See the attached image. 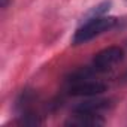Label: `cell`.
<instances>
[{
	"mask_svg": "<svg viewBox=\"0 0 127 127\" xmlns=\"http://www.w3.org/2000/svg\"><path fill=\"white\" fill-rule=\"evenodd\" d=\"M117 24V18L114 17H96V18H91V20H87L84 26H81L73 39H72V43L73 45H81V43H85L91 39H94L96 36L111 30L114 26Z\"/></svg>",
	"mask_w": 127,
	"mask_h": 127,
	"instance_id": "6da1fadb",
	"label": "cell"
},
{
	"mask_svg": "<svg viewBox=\"0 0 127 127\" xmlns=\"http://www.w3.org/2000/svg\"><path fill=\"white\" fill-rule=\"evenodd\" d=\"M123 49L120 46H109L102 51H99L94 58H93V67L96 72H106L112 66H115L117 63L123 60Z\"/></svg>",
	"mask_w": 127,
	"mask_h": 127,
	"instance_id": "7a4b0ae2",
	"label": "cell"
},
{
	"mask_svg": "<svg viewBox=\"0 0 127 127\" xmlns=\"http://www.w3.org/2000/svg\"><path fill=\"white\" fill-rule=\"evenodd\" d=\"M108 90L106 84L99 82V81H79L70 85L69 94L70 96H84V97H96Z\"/></svg>",
	"mask_w": 127,
	"mask_h": 127,
	"instance_id": "3957f363",
	"label": "cell"
},
{
	"mask_svg": "<svg viewBox=\"0 0 127 127\" xmlns=\"http://www.w3.org/2000/svg\"><path fill=\"white\" fill-rule=\"evenodd\" d=\"M105 120L99 114H91V112H73V115L66 121V126H73V127H97L103 126Z\"/></svg>",
	"mask_w": 127,
	"mask_h": 127,
	"instance_id": "277c9868",
	"label": "cell"
},
{
	"mask_svg": "<svg viewBox=\"0 0 127 127\" xmlns=\"http://www.w3.org/2000/svg\"><path fill=\"white\" fill-rule=\"evenodd\" d=\"M109 108V100L105 99H88L81 103H78L73 108V112H91V114H99L100 111Z\"/></svg>",
	"mask_w": 127,
	"mask_h": 127,
	"instance_id": "5b68a950",
	"label": "cell"
},
{
	"mask_svg": "<svg viewBox=\"0 0 127 127\" xmlns=\"http://www.w3.org/2000/svg\"><path fill=\"white\" fill-rule=\"evenodd\" d=\"M109 6H111V2H109V0H105V2H102L100 5L94 6V8L87 14V18L91 20V18H96V17H103V15L109 11Z\"/></svg>",
	"mask_w": 127,
	"mask_h": 127,
	"instance_id": "8992f818",
	"label": "cell"
},
{
	"mask_svg": "<svg viewBox=\"0 0 127 127\" xmlns=\"http://www.w3.org/2000/svg\"><path fill=\"white\" fill-rule=\"evenodd\" d=\"M9 2H11V0H0V6H2L3 9H6L8 5H9Z\"/></svg>",
	"mask_w": 127,
	"mask_h": 127,
	"instance_id": "52a82bcc",
	"label": "cell"
}]
</instances>
